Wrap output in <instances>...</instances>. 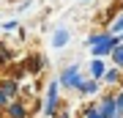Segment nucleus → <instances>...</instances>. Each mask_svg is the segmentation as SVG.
<instances>
[{
    "instance_id": "obj_1",
    "label": "nucleus",
    "mask_w": 123,
    "mask_h": 118,
    "mask_svg": "<svg viewBox=\"0 0 123 118\" xmlns=\"http://www.w3.org/2000/svg\"><path fill=\"white\" fill-rule=\"evenodd\" d=\"M82 80H85V74L79 71V66H77V63H71V66H66V69L60 71V77H57L55 83H57V88H66V91H77Z\"/></svg>"
},
{
    "instance_id": "obj_2",
    "label": "nucleus",
    "mask_w": 123,
    "mask_h": 118,
    "mask_svg": "<svg viewBox=\"0 0 123 118\" xmlns=\"http://www.w3.org/2000/svg\"><path fill=\"white\" fill-rule=\"evenodd\" d=\"M118 44H120V41H118V36L107 33V36H104V39H101L98 44H93V47H90V55H93V58H101V61H104L107 55H112V49L118 47Z\"/></svg>"
},
{
    "instance_id": "obj_3",
    "label": "nucleus",
    "mask_w": 123,
    "mask_h": 118,
    "mask_svg": "<svg viewBox=\"0 0 123 118\" xmlns=\"http://www.w3.org/2000/svg\"><path fill=\"white\" fill-rule=\"evenodd\" d=\"M57 83L52 80V83H49V88H47V102H44V115L47 118H52L55 113H57Z\"/></svg>"
},
{
    "instance_id": "obj_4",
    "label": "nucleus",
    "mask_w": 123,
    "mask_h": 118,
    "mask_svg": "<svg viewBox=\"0 0 123 118\" xmlns=\"http://www.w3.org/2000/svg\"><path fill=\"white\" fill-rule=\"evenodd\" d=\"M3 113H6V118H27V107L19 99H14V102H8L3 107Z\"/></svg>"
},
{
    "instance_id": "obj_5",
    "label": "nucleus",
    "mask_w": 123,
    "mask_h": 118,
    "mask_svg": "<svg viewBox=\"0 0 123 118\" xmlns=\"http://www.w3.org/2000/svg\"><path fill=\"white\" fill-rule=\"evenodd\" d=\"M0 91H3V96L8 99V102H14L19 96V83L14 77H8V80H3V83H0Z\"/></svg>"
},
{
    "instance_id": "obj_6",
    "label": "nucleus",
    "mask_w": 123,
    "mask_h": 118,
    "mask_svg": "<svg viewBox=\"0 0 123 118\" xmlns=\"http://www.w3.org/2000/svg\"><path fill=\"white\" fill-rule=\"evenodd\" d=\"M98 113H101V118H115V96H101Z\"/></svg>"
},
{
    "instance_id": "obj_7",
    "label": "nucleus",
    "mask_w": 123,
    "mask_h": 118,
    "mask_svg": "<svg viewBox=\"0 0 123 118\" xmlns=\"http://www.w3.org/2000/svg\"><path fill=\"white\" fill-rule=\"evenodd\" d=\"M68 39H71L68 28H57V30L52 33V47H55V49H63V47L68 44Z\"/></svg>"
},
{
    "instance_id": "obj_8",
    "label": "nucleus",
    "mask_w": 123,
    "mask_h": 118,
    "mask_svg": "<svg viewBox=\"0 0 123 118\" xmlns=\"http://www.w3.org/2000/svg\"><path fill=\"white\" fill-rule=\"evenodd\" d=\"M41 69H44V58H41V55H30L25 61V71H27V74H38Z\"/></svg>"
},
{
    "instance_id": "obj_9",
    "label": "nucleus",
    "mask_w": 123,
    "mask_h": 118,
    "mask_svg": "<svg viewBox=\"0 0 123 118\" xmlns=\"http://www.w3.org/2000/svg\"><path fill=\"white\" fill-rule=\"evenodd\" d=\"M79 93H82V96H93V93L98 91V80H82V83H79V88H77Z\"/></svg>"
},
{
    "instance_id": "obj_10",
    "label": "nucleus",
    "mask_w": 123,
    "mask_h": 118,
    "mask_svg": "<svg viewBox=\"0 0 123 118\" xmlns=\"http://www.w3.org/2000/svg\"><path fill=\"white\" fill-rule=\"evenodd\" d=\"M104 61H101V58H93V61H90V80H101V77H104Z\"/></svg>"
},
{
    "instance_id": "obj_11",
    "label": "nucleus",
    "mask_w": 123,
    "mask_h": 118,
    "mask_svg": "<svg viewBox=\"0 0 123 118\" xmlns=\"http://www.w3.org/2000/svg\"><path fill=\"white\" fill-rule=\"evenodd\" d=\"M120 71H123V69L112 66V69H107V71H104V77H101V80H104V83H120V80H123V74H120Z\"/></svg>"
},
{
    "instance_id": "obj_12",
    "label": "nucleus",
    "mask_w": 123,
    "mask_h": 118,
    "mask_svg": "<svg viewBox=\"0 0 123 118\" xmlns=\"http://www.w3.org/2000/svg\"><path fill=\"white\" fill-rule=\"evenodd\" d=\"M110 58H112V63L118 66V69H123V44H118V47L112 49V55H110Z\"/></svg>"
},
{
    "instance_id": "obj_13",
    "label": "nucleus",
    "mask_w": 123,
    "mask_h": 118,
    "mask_svg": "<svg viewBox=\"0 0 123 118\" xmlns=\"http://www.w3.org/2000/svg\"><path fill=\"white\" fill-rule=\"evenodd\" d=\"M14 61V55H11V49L6 47V44H0V66H6V63H11Z\"/></svg>"
},
{
    "instance_id": "obj_14",
    "label": "nucleus",
    "mask_w": 123,
    "mask_h": 118,
    "mask_svg": "<svg viewBox=\"0 0 123 118\" xmlns=\"http://www.w3.org/2000/svg\"><path fill=\"white\" fill-rule=\"evenodd\" d=\"M107 33H112V36H118V33H123V11L118 14V19L112 22V28H110V30H107Z\"/></svg>"
},
{
    "instance_id": "obj_15",
    "label": "nucleus",
    "mask_w": 123,
    "mask_h": 118,
    "mask_svg": "<svg viewBox=\"0 0 123 118\" xmlns=\"http://www.w3.org/2000/svg\"><path fill=\"white\" fill-rule=\"evenodd\" d=\"M85 118H101V113H98V104H90L88 110H85Z\"/></svg>"
},
{
    "instance_id": "obj_16",
    "label": "nucleus",
    "mask_w": 123,
    "mask_h": 118,
    "mask_svg": "<svg viewBox=\"0 0 123 118\" xmlns=\"http://www.w3.org/2000/svg\"><path fill=\"white\" fill-rule=\"evenodd\" d=\"M104 36H107V30H101V33H93V36H88V44L93 47V44H98L101 39H104Z\"/></svg>"
},
{
    "instance_id": "obj_17",
    "label": "nucleus",
    "mask_w": 123,
    "mask_h": 118,
    "mask_svg": "<svg viewBox=\"0 0 123 118\" xmlns=\"http://www.w3.org/2000/svg\"><path fill=\"white\" fill-rule=\"evenodd\" d=\"M14 28H17V19H8V22L0 25V30H14Z\"/></svg>"
},
{
    "instance_id": "obj_18",
    "label": "nucleus",
    "mask_w": 123,
    "mask_h": 118,
    "mask_svg": "<svg viewBox=\"0 0 123 118\" xmlns=\"http://www.w3.org/2000/svg\"><path fill=\"white\" fill-rule=\"evenodd\" d=\"M6 104H8V99H6V96H3V91H0V113H3V107H6Z\"/></svg>"
},
{
    "instance_id": "obj_19",
    "label": "nucleus",
    "mask_w": 123,
    "mask_h": 118,
    "mask_svg": "<svg viewBox=\"0 0 123 118\" xmlns=\"http://www.w3.org/2000/svg\"><path fill=\"white\" fill-rule=\"evenodd\" d=\"M118 41H120V44H123V33H118Z\"/></svg>"
},
{
    "instance_id": "obj_20",
    "label": "nucleus",
    "mask_w": 123,
    "mask_h": 118,
    "mask_svg": "<svg viewBox=\"0 0 123 118\" xmlns=\"http://www.w3.org/2000/svg\"><path fill=\"white\" fill-rule=\"evenodd\" d=\"M60 118H71V115H68V113H63V115H60Z\"/></svg>"
}]
</instances>
